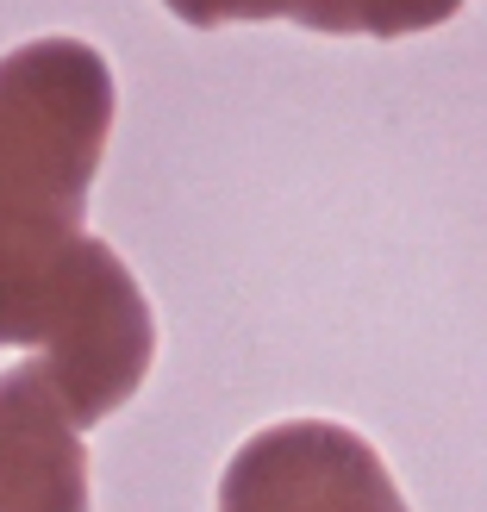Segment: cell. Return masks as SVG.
Returning a JSON list of instances; mask_svg holds the SVG:
<instances>
[{
    "label": "cell",
    "mask_w": 487,
    "mask_h": 512,
    "mask_svg": "<svg viewBox=\"0 0 487 512\" xmlns=\"http://www.w3.org/2000/svg\"><path fill=\"white\" fill-rule=\"evenodd\" d=\"M0 344H38L75 425H100L144 388L157 319L113 244L88 225L0 238Z\"/></svg>",
    "instance_id": "cell-1"
},
{
    "label": "cell",
    "mask_w": 487,
    "mask_h": 512,
    "mask_svg": "<svg viewBox=\"0 0 487 512\" xmlns=\"http://www.w3.org/2000/svg\"><path fill=\"white\" fill-rule=\"evenodd\" d=\"M113 100V69L82 38H38L0 57V232L88 219Z\"/></svg>",
    "instance_id": "cell-2"
},
{
    "label": "cell",
    "mask_w": 487,
    "mask_h": 512,
    "mask_svg": "<svg viewBox=\"0 0 487 512\" xmlns=\"http://www.w3.org/2000/svg\"><path fill=\"white\" fill-rule=\"evenodd\" d=\"M219 512H406V500L363 431L288 419L225 463Z\"/></svg>",
    "instance_id": "cell-3"
},
{
    "label": "cell",
    "mask_w": 487,
    "mask_h": 512,
    "mask_svg": "<svg viewBox=\"0 0 487 512\" xmlns=\"http://www.w3.org/2000/svg\"><path fill=\"white\" fill-rule=\"evenodd\" d=\"M182 25H238V19H300L331 38H413L469 7V0H163Z\"/></svg>",
    "instance_id": "cell-5"
},
{
    "label": "cell",
    "mask_w": 487,
    "mask_h": 512,
    "mask_svg": "<svg viewBox=\"0 0 487 512\" xmlns=\"http://www.w3.org/2000/svg\"><path fill=\"white\" fill-rule=\"evenodd\" d=\"M44 363L0 375V512H88V450Z\"/></svg>",
    "instance_id": "cell-4"
}]
</instances>
